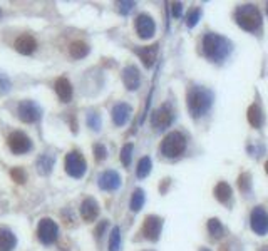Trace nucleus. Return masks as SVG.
Segmentation results:
<instances>
[{
    "label": "nucleus",
    "instance_id": "obj_15",
    "mask_svg": "<svg viewBox=\"0 0 268 251\" xmlns=\"http://www.w3.org/2000/svg\"><path fill=\"white\" fill-rule=\"evenodd\" d=\"M14 47H15V50H17L18 54L30 55V54H34V50L37 49V42H35V39L32 35L22 34V35H18L17 39H15Z\"/></svg>",
    "mask_w": 268,
    "mask_h": 251
},
{
    "label": "nucleus",
    "instance_id": "obj_22",
    "mask_svg": "<svg viewBox=\"0 0 268 251\" xmlns=\"http://www.w3.org/2000/svg\"><path fill=\"white\" fill-rule=\"evenodd\" d=\"M69 52H71L74 59H84L89 54V46L82 40H75L71 44V47H69Z\"/></svg>",
    "mask_w": 268,
    "mask_h": 251
},
{
    "label": "nucleus",
    "instance_id": "obj_4",
    "mask_svg": "<svg viewBox=\"0 0 268 251\" xmlns=\"http://www.w3.org/2000/svg\"><path fill=\"white\" fill-rule=\"evenodd\" d=\"M159 149H161V154L164 158H178L186 149V137L180 131H173L164 137Z\"/></svg>",
    "mask_w": 268,
    "mask_h": 251
},
{
    "label": "nucleus",
    "instance_id": "obj_23",
    "mask_svg": "<svg viewBox=\"0 0 268 251\" xmlns=\"http://www.w3.org/2000/svg\"><path fill=\"white\" fill-rule=\"evenodd\" d=\"M248 122H250L253 128H260V126L263 124V112H261V109L257 104L250 106V109H248Z\"/></svg>",
    "mask_w": 268,
    "mask_h": 251
},
{
    "label": "nucleus",
    "instance_id": "obj_24",
    "mask_svg": "<svg viewBox=\"0 0 268 251\" xmlns=\"http://www.w3.org/2000/svg\"><path fill=\"white\" fill-rule=\"evenodd\" d=\"M215 198L220 201V203H228L229 198H232V187L226 183H218L215 187Z\"/></svg>",
    "mask_w": 268,
    "mask_h": 251
},
{
    "label": "nucleus",
    "instance_id": "obj_16",
    "mask_svg": "<svg viewBox=\"0 0 268 251\" xmlns=\"http://www.w3.org/2000/svg\"><path fill=\"white\" fill-rule=\"evenodd\" d=\"M98 184L103 191H116L121 186V176L116 171H106L99 176Z\"/></svg>",
    "mask_w": 268,
    "mask_h": 251
},
{
    "label": "nucleus",
    "instance_id": "obj_17",
    "mask_svg": "<svg viewBox=\"0 0 268 251\" xmlns=\"http://www.w3.org/2000/svg\"><path fill=\"white\" fill-rule=\"evenodd\" d=\"M55 92H57V96H59V99L62 100V102H69V100L72 99V84L69 82V79L67 77H59L55 80Z\"/></svg>",
    "mask_w": 268,
    "mask_h": 251
},
{
    "label": "nucleus",
    "instance_id": "obj_29",
    "mask_svg": "<svg viewBox=\"0 0 268 251\" xmlns=\"http://www.w3.org/2000/svg\"><path fill=\"white\" fill-rule=\"evenodd\" d=\"M208 231H209V235H212L213 238H221L223 236V226H221V223L218 221V219L216 218H213V219H209L208 221Z\"/></svg>",
    "mask_w": 268,
    "mask_h": 251
},
{
    "label": "nucleus",
    "instance_id": "obj_21",
    "mask_svg": "<svg viewBox=\"0 0 268 251\" xmlns=\"http://www.w3.org/2000/svg\"><path fill=\"white\" fill-rule=\"evenodd\" d=\"M54 162H55V158L52 154H41L39 159H37V169H39L41 174L47 176L50 171H52Z\"/></svg>",
    "mask_w": 268,
    "mask_h": 251
},
{
    "label": "nucleus",
    "instance_id": "obj_3",
    "mask_svg": "<svg viewBox=\"0 0 268 251\" xmlns=\"http://www.w3.org/2000/svg\"><path fill=\"white\" fill-rule=\"evenodd\" d=\"M235 18H237V24L240 27L248 30V32H255L261 25V15L258 9L253 7V5H241V7H238Z\"/></svg>",
    "mask_w": 268,
    "mask_h": 251
},
{
    "label": "nucleus",
    "instance_id": "obj_25",
    "mask_svg": "<svg viewBox=\"0 0 268 251\" xmlns=\"http://www.w3.org/2000/svg\"><path fill=\"white\" fill-rule=\"evenodd\" d=\"M151 168H152V164H151V159L148 158V156H144V158L139 159V162H138V169H136L138 178H139V179L146 178V176H148V174L151 173Z\"/></svg>",
    "mask_w": 268,
    "mask_h": 251
},
{
    "label": "nucleus",
    "instance_id": "obj_1",
    "mask_svg": "<svg viewBox=\"0 0 268 251\" xmlns=\"http://www.w3.org/2000/svg\"><path fill=\"white\" fill-rule=\"evenodd\" d=\"M213 102L212 92L203 89V87H193L188 92V109L193 117H200L209 109Z\"/></svg>",
    "mask_w": 268,
    "mask_h": 251
},
{
    "label": "nucleus",
    "instance_id": "obj_31",
    "mask_svg": "<svg viewBox=\"0 0 268 251\" xmlns=\"http://www.w3.org/2000/svg\"><path fill=\"white\" fill-rule=\"evenodd\" d=\"M87 126L92 131H99L101 129V116L98 112H89L87 114Z\"/></svg>",
    "mask_w": 268,
    "mask_h": 251
},
{
    "label": "nucleus",
    "instance_id": "obj_30",
    "mask_svg": "<svg viewBox=\"0 0 268 251\" xmlns=\"http://www.w3.org/2000/svg\"><path fill=\"white\" fill-rule=\"evenodd\" d=\"M10 176L17 184H25V181H27V173H25L22 168H14L10 171Z\"/></svg>",
    "mask_w": 268,
    "mask_h": 251
},
{
    "label": "nucleus",
    "instance_id": "obj_20",
    "mask_svg": "<svg viewBox=\"0 0 268 251\" xmlns=\"http://www.w3.org/2000/svg\"><path fill=\"white\" fill-rule=\"evenodd\" d=\"M17 246V238L9 228H0V251H12Z\"/></svg>",
    "mask_w": 268,
    "mask_h": 251
},
{
    "label": "nucleus",
    "instance_id": "obj_27",
    "mask_svg": "<svg viewBox=\"0 0 268 251\" xmlns=\"http://www.w3.org/2000/svg\"><path fill=\"white\" fill-rule=\"evenodd\" d=\"M121 249V229L114 226L109 236V251H119Z\"/></svg>",
    "mask_w": 268,
    "mask_h": 251
},
{
    "label": "nucleus",
    "instance_id": "obj_10",
    "mask_svg": "<svg viewBox=\"0 0 268 251\" xmlns=\"http://www.w3.org/2000/svg\"><path fill=\"white\" fill-rule=\"evenodd\" d=\"M173 119H175L173 109H171L168 104H164V106H161V108H158L155 112H152L151 122H152V128L155 129L163 131L166 128H169L171 122H173Z\"/></svg>",
    "mask_w": 268,
    "mask_h": 251
},
{
    "label": "nucleus",
    "instance_id": "obj_41",
    "mask_svg": "<svg viewBox=\"0 0 268 251\" xmlns=\"http://www.w3.org/2000/svg\"><path fill=\"white\" fill-rule=\"evenodd\" d=\"M201 251H208V249L206 248H201Z\"/></svg>",
    "mask_w": 268,
    "mask_h": 251
},
{
    "label": "nucleus",
    "instance_id": "obj_13",
    "mask_svg": "<svg viewBox=\"0 0 268 251\" xmlns=\"http://www.w3.org/2000/svg\"><path fill=\"white\" fill-rule=\"evenodd\" d=\"M123 82L127 91H136L141 86V74L136 66H127L123 71Z\"/></svg>",
    "mask_w": 268,
    "mask_h": 251
},
{
    "label": "nucleus",
    "instance_id": "obj_28",
    "mask_svg": "<svg viewBox=\"0 0 268 251\" xmlns=\"http://www.w3.org/2000/svg\"><path fill=\"white\" fill-rule=\"evenodd\" d=\"M132 151H134L132 142H127V144H124L123 151H121V162H123V166L129 168V164H131V159H132Z\"/></svg>",
    "mask_w": 268,
    "mask_h": 251
},
{
    "label": "nucleus",
    "instance_id": "obj_42",
    "mask_svg": "<svg viewBox=\"0 0 268 251\" xmlns=\"http://www.w3.org/2000/svg\"><path fill=\"white\" fill-rule=\"evenodd\" d=\"M266 12H268V4H266Z\"/></svg>",
    "mask_w": 268,
    "mask_h": 251
},
{
    "label": "nucleus",
    "instance_id": "obj_19",
    "mask_svg": "<svg viewBox=\"0 0 268 251\" xmlns=\"http://www.w3.org/2000/svg\"><path fill=\"white\" fill-rule=\"evenodd\" d=\"M131 117V108L124 102H119L112 108V122L116 126H124L127 122V119Z\"/></svg>",
    "mask_w": 268,
    "mask_h": 251
},
{
    "label": "nucleus",
    "instance_id": "obj_2",
    "mask_svg": "<svg viewBox=\"0 0 268 251\" xmlns=\"http://www.w3.org/2000/svg\"><path fill=\"white\" fill-rule=\"evenodd\" d=\"M203 52L208 59L221 60L229 52V44L216 34H206L203 39Z\"/></svg>",
    "mask_w": 268,
    "mask_h": 251
},
{
    "label": "nucleus",
    "instance_id": "obj_35",
    "mask_svg": "<svg viewBox=\"0 0 268 251\" xmlns=\"http://www.w3.org/2000/svg\"><path fill=\"white\" fill-rule=\"evenodd\" d=\"M250 184H252V181H250V174H246V173H243L238 178V186H240V190L243 191V193H246L248 190H250Z\"/></svg>",
    "mask_w": 268,
    "mask_h": 251
},
{
    "label": "nucleus",
    "instance_id": "obj_38",
    "mask_svg": "<svg viewBox=\"0 0 268 251\" xmlns=\"http://www.w3.org/2000/svg\"><path fill=\"white\" fill-rule=\"evenodd\" d=\"M106 228H107V221H106V219H103V223H101V224L98 226V229H95V236L101 238V233H104Z\"/></svg>",
    "mask_w": 268,
    "mask_h": 251
},
{
    "label": "nucleus",
    "instance_id": "obj_33",
    "mask_svg": "<svg viewBox=\"0 0 268 251\" xmlns=\"http://www.w3.org/2000/svg\"><path fill=\"white\" fill-rule=\"evenodd\" d=\"M201 15V10L200 9H191L188 12V15H186V24H188V27H195L196 22H198V18H200Z\"/></svg>",
    "mask_w": 268,
    "mask_h": 251
},
{
    "label": "nucleus",
    "instance_id": "obj_9",
    "mask_svg": "<svg viewBox=\"0 0 268 251\" xmlns=\"http://www.w3.org/2000/svg\"><path fill=\"white\" fill-rule=\"evenodd\" d=\"M161 229H163V219L161 218L155 216V215L146 216L144 223H143V228H141V233L144 235L146 240L158 241L159 235H161Z\"/></svg>",
    "mask_w": 268,
    "mask_h": 251
},
{
    "label": "nucleus",
    "instance_id": "obj_34",
    "mask_svg": "<svg viewBox=\"0 0 268 251\" xmlns=\"http://www.w3.org/2000/svg\"><path fill=\"white\" fill-rule=\"evenodd\" d=\"M94 158L98 162L104 161L107 158V151H106V148L103 146V144H95L94 146Z\"/></svg>",
    "mask_w": 268,
    "mask_h": 251
},
{
    "label": "nucleus",
    "instance_id": "obj_26",
    "mask_svg": "<svg viewBox=\"0 0 268 251\" xmlns=\"http://www.w3.org/2000/svg\"><path fill=\"white\" fill-rule=\"evenodd\" d=\"M144 201H146V196H144V191L143 190H138L132 193V196H131V210L136 213L143 208V204H144Z\"/></svg>",
    "mask_w": 268,
    "mask_h": 251
},
{
    "label": "nucleus",
    "instance_id": "obj_32",
    "mask_svg": "<svg viewBox=\"0 0 268 251\" xmlns=\"http://www.w3.org/2000/svg\"><path fill=\"white\" fill-rule=\"evenodd\" d=\"M10 87H12V82H10V79L5 75L2 71H0V96H4V94H7L10 91Z\"/></svg>",
    "mask_w": 268,
    "mask_h": 251
},
{
    "label": "nucleus",
    "instance_id": "obj_43",
    "mask_svg": "<svg viewBox=\"0 0 268 251\" xmlns=\"http://www.w3.org/2000/svg\"><path fill=\"white\" fill-rule=\"evenodd\" d=\"M0 14H2V10H0Z\"/></svg>",
    "mask_w": 268,
    "mask_h": 251
},
{
    "label": "nucleus",
    "instance_id": "obj_6",
    "mask_svg": "<svg viewBox=\"0 0 268 251\" xmlns=\"http://www.w3.org/2000/svg\"><path fill=\"white\" fill-rule=\"evenodd\" d=\"M37 236L44 244H52L59 236V226L50 218H44L37 226Z\"/></svg>",
    "mask_w": 268,
    "mask_h": 251
},
{
    "label": "nucleus",
    "instance_id": "obj_39",
    "mask_svg": "<svg viewBox=\"0 0 268 251\" xmlns=\"http://www.w3.org/2000/svg\"><path fill=\"white\" fill-rule=\"evenodd\" d=\"M265 171H266V174H268V161L265 162Z\"/></svg>",
    "mask_w": 268,
    "mask_h": 251
},
{
    "label": "nucleus",
    "instance_id": "obj_5",
    "mask_svg": "<svg viewBox=\"0 0 268 251\" xmlns=\"http://www.w3.org/2000/svg\"><path fill=\"white\" fill-rule=\"evenodd\" d=\"M66 173L71 176V178H75V179H81L82 176L86 174V169H87V164H86V159L84 156H82L79 151H71L67 156H66Z\"/></svg>",
    "mask_w": 268,
    "mask_h": 251
},
{
    "label": "nucleus",
    "instance_id": "obj_37",
    "mask_svg": "<svg viewBox=\"0 0 268 251\" xmlns=\"http://www.w3.org/2000/svg\"><path fill=\"white\" fill-rule=\"evenodd\" d=\"M171 10H173V15L175 17H180L181 15V10H183V5L176 2V4L171 5Z\"/></svg>",
    "mask_w": 268,
    "mask_h": 251
},
{
    "label": "nucleus",
    "instance_id": "obj_7",
    "mask_svg": "<svg viewBox=\"0 0 268 251\" xmlns=\"http://www.w3.org/2000/svg\"><path fill=\"white\" fill-rule=\"evenodd\" d=\"M17 112H18V119L27 124L37 122L42 116V109L39 108V104L34 102V100H22V102L18 104Z\"/></svg>",
    "mask_w": 268,
    "mask_h": 251
},
{
    "label": "nucleus",
    "instance_id": "obj_18",
    "mask_svg": "<svg viewBox=\"0 0 268 251\" xmlns=\"http://www.w3.org/2000/svg\"><path fill=\"white\" fill-rule=\"evenodd\" d=\"M158 44H152V46H148V47H143V49H136L134 52H136L139 57H141L143 64L146 67H152L156 62V57H158Z\"/></svg>",
    "mask_w": 268,
    "mask_h": 251
},
{
    "label": "nucleus",
    "instance_id": "obj_12",
    "mask_svg": "<svg viewBox=\"0 0 268 251\" xmlns=\"http://www.w3.org/2000/svg\"><path fill=\"white\" fill-rule=\"evenodd\" d=\"M252 229L258 235H265L268 231V213L260 206L252 213Z\"/></svg>",
    "mask_w": 268,
    "mask_h": 251
},
{
    "label": "nucleus",
    "instance_id": "obj_8",
    "mask_svg": "<svg viewBox=\"0 0 268 251\" xmlns=\"http://www.w3.org/2000/svg\"><path fill=\"white\" fill-rule=\"evenodd\" d=\"M7 144L14 154H25L32 149L30 137L25 133H22V131H15V133H12L7 139Z\"/></svg>",
    "mask_w": 268,
    "mask_h": 251
},
{
    "label": "nucleus",
    "instance_id": "obj_40",
    "mask_svg": "<svg viewBox=\"0 0 268 251\" xmlns=\"http://www.w3.org/2000/svg\"><path fill=\"white\" fill-rule=\"evenodd\" d=\"M260 251H268V246H263V248H261Z\"/></svg>",
    "mask_w": 268,
    "mask_h": 251
},
{
    "label": "nucleus",
    "instance_id": "obj_36",
    "mask_svg": "<svg viewBox=\"0 0 268 251\" xmlns=\"http://www.w3.org/2000/svg\"><path fill=\"white\" fill-rule=\"evenodd\" d=\"M118 5V10H119V14H123V15H126V14H129V12L134 9V2H118L116 4Z\"/></svg>",
    "mask_w": 268,
    "mask_h": 251
},
{
    "label": "nucleus",
    "instance_id": "obj_11",
    "mask_svg": "<svg viewBox=\"0 0 268 251\" xmlns=\"http://www.w3.org/2000/svg\"><path fill=\"white\" fill-rule=\"evenodd\" d=\"M155 30H156V25L151 15L141 14L136 17V32L141 39H151V37L155 35Z\"/></svg>",
    "mask_w": 268,
    "mask_h": 251
},
{
    "label": "nucleus",
    "instance_id": "obj_14",
    "mask_svg": "<svg viewBox=\"0 0 268 251\" xmlns=\"http://www.w3.org/2000/svg\"><path fill=\"white\" fill-rule=\"evenodd\" d=\"M81 216L84 221L92 223L99 216V204L94 198H86L81 204Z\"/></svg>",
    "mask_w": 268,
    "mask_h": 251
}]
</instances>
